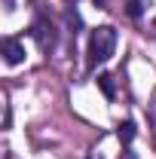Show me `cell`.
<instances>
[{"mask_svg":"<svg viewBox=\"0 0 156 159\" xmlns=\"http://www.w3.org/2000/svg\"><path fill=\"white\" fill-rule=\"evenodd\" d=\"M113 49H117V31L110 28V25H101L92 31V37H89V58L86 64L89 67H98V64H104V61L113 58Z\"/></svg>","mask_w":156,"mask_h":159,"instance_id":"obj_1","label":"cell"},{"mask_svg":"<svg viewBox=\"0 0 156 159\" xmlns=\"http://www.w3.org/2000/svg\"><path fill=\"white\" fill-rule=\"evenodd\" d=\"M31 37L37 40V46L43 52H52V49H55V28H52V21L37 19L31 25Z\"/></svg>","mask_w":156,"mask_h":159,"instance_id":"obj_2","label":"cell"},{"mask_svg":"<svg viewBox=\"0 0 156 159\" xmlns=\"http://www.w3.org/2000/svg\"><path fill=\"white\" fill-rule=\"evenodd\" d=\"M3 58H6V64H21L25 61V43L21 40H16V37H6L3 40Z\"/></svg>","mask_w":156,"mask_h":159,"instance_id":"obj_3","label":"cell"},{"mask_svg":"<svg viewBox=\"0 0 156 159\" xmlns=\"http://www.w3.org/2000/svg\"><path fill=\"white\" fill-rule=\"evenodd\" d=\"M98 86H101V92H104V98H117V86H113V77L110 74H98Z\"/></svg>","mask_w":156,"mask_h":159,"instance_id":"obj_4","label":"cell"},{"mask_svg":"<svg viewBox=\"0 0 156 159\" xmlns=\"http://www.w3.org/2000/svg\"><path fill=\"white\" fill-rule=\"evenodd\" d=\"M119 141H122V144H132V141H135V122H132V119H126V122L119 125Z\"/></svg>","mask_w":156,"mask_h":159,"instance_id":"obj_5","label":"cell"},{"mask_svg":"<svg viewBox=\"0 0 156 159\" xmlns=\"http://www.w3.org/2000/svg\"><path fill=\"white\" fill-rule=\"evenodd\" d=\"M126 12H129V19H141V16H144V3H141V0H129V6H126Z\"/></svg>","mask_w":156,"mask_h":159,"instance_id":"obj_6","label":"cell"},{"mask_svg":"<svg viewBox=\"0 0 156 159\" xmlns=\"http://www.w3.org/2000/svg\"><path fill=\"white\" fill-rule=\"evenodd\" d=\"M67 25H71V28H80V25H83V19H80L77 9H67Z\"/></svg>","mask_w":156,"mask_h":159,"instance_id":"obj_7","label":"cell"},{"mask_svg":"<svg viewBox=\"0 0 156 159\" xmlns=\"http://www.w3.org/2000/svg\"><path fill=\"white\" fill-rule=\"evenodd\" d=\"M95 3H98V6H104V0H95Z\"/></svg>","mask_w":156,"mask_h":159,"instance_id":"obj_8","label":"cell"},{"mask_svg":"<svg viewBox=\"0 0 156 159\" xmlns=\"http://www.w3.org/2000/svg\"><path fill=\"white\" fill-rule=\"evenodd\" d=\"M6 6H12V0H6Z\"/></svg>","mask_w":156,"mask_h":159,"instance_id":"obj_9","label":"cell"},{"mask_svg":"<svg viewBox=\"0 0 156 159\" xmlns=\"http://www.w3.org/2000/svg\"><path fill=\"white\" fill-rule=\"evenodd\" d=\"M64 3H77V0H64Z\"/></svg>","mask_w":156,"mask_h":159,"instance_id":"obj_10","label":"cell"}]
</instances>
